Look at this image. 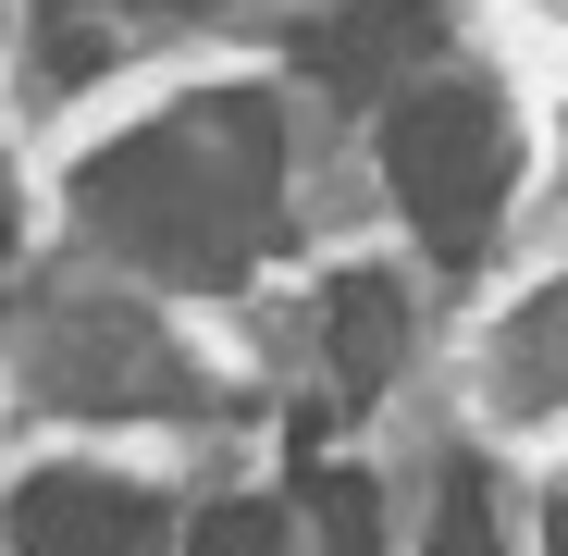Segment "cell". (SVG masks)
Masks as SVG:
<instances>
[{"instance_id": "30bf717a", "label": "cell", "mask_w": 568, "mask_h": 556, "mask_svg": "<svg viewBox=\"0 0 568 556\" xmlns=\"http://www.w3.org/2000/svg\"><path fill=\"white\" fill-rule=\"evenodd\" d=\"M0 247H13V173H0Z\"/></svg>"}, {"instance_id": "5b68a950", "label": "cell", "mask_w": 568, "mask_h": 556, "mask_svg": "<svg viewBox=\"0 0 568 556\" xmlns=\"http://www.w3.org/2000/svg\"><path fill=\"white\" fill-rule=\"evenodd\" d=\"M322 334H334L346 396H384V384H396V358H408V297L384 285V272H346L334 310H322Z\"/></svg>"}, {"instance_id": "277c9868", "label": "cell", "mask_w": 568, "mask_h": 556, "mask_svg": "<svg viewBox=\"0 0 568 556\" xmlns=\"http://www.w3.org/2000/svg\"><path fill=\"white\" fill-rule=\"evenodd\" d=\"M433 50H445V26L420 0H334V13L297 26V74H322V87H396Z\"/></svg>"}, {"instance_id": "3957f363", "label": "cell", "mask_w": 568, "mask_h": 556, "mask_svg": "<svg viewBox=\"0 0 568 556\" xmlns=\"http://www.w3.org/2000/svg\"><path fill=\"white\" fill-rule=\"evenodd\" d=\"M149 495L112 471H38L13 495V556H149Z\"/></svg>"}, {"instance_id": "ba28073f", "label": "cell", "mask_w": 568, "mask_h": 556, "mask_svg": "<svg viewBox=\"0 0 568 556\" xmlns=\"http://www.w3.org/2000/svg\"><path fill=\"white\" fill-rule=\"evenodd\" d=\"M433 556H507V544H495V495L469 483V471L445 483V519H433Z\"/></svg>"}, {"instance_id": "9c48e42d", "label": "cell", "mask_w": 568, "mask_h": 556, "mask_svg": "<svg viewBox=\"0 0 568 556\" xmlns=\"http://www.w3.org/2000/svg\"><path fill=\"white\" fill-rule=\"evenodd\" d=\"M149 13H223V0H149Z\"/></svg>"}, {"instance_id": "7a4b0ae2", "label": "cell", "mask_w": 568, "mask_h": 556, "mask_svg": "<svg viewBox=\"0 0 568 556\" xmlns=\"http://www.w3.org/2000/svg\"><path fill=\"white\" fill-rule=\"evenodd\" d=\"M507 173H519V149H507L495 87L445 74V87H408L384 112V185H396V211L420 223L433 260H483V235L507 211Z\"/></svg>"}, {"instance_id": "8fae6325", "label": "cell", "mask_w": 568, "mask_h": 556, "mask_svg": "<svg viewBox=\"0 0 568 556\" xmlns=\"http://www.w3.org/2000/svg\"><path fill=\"white\" fill-rule=\"evenodd\" d=\"M544 544H556V556H568V507H556V532H544Z\"/></svg>"}, {"instance_id": "8992f818", "label": "cell", "mask_w": 568, "mask_h": 556, "mask_svg": "<svg viewBox=\"0 0 568 556\" xmlns=\"http://www.w3.org/2000/svg\"><path fill=\"white\" fill-rule=\"evenodd\" d=\"M297 495H310V532H322V556H371V544H384V495H371L358 471L310 457V471H297Z\"/></svg>"}, {"instance_id": "52a82bcc", "label": "cell", "mask_w": 568, "mask_h": 556, "mask_svg": "<svg viewBox=\"0 0 568 556\" xmlns=\"http://www.w3.org/2000/svg\"><path fill=\"white\" fill-rule=\"evenodd\" d=\"M185 556H297V532H284L272 507H211L199 532H185Z\"/></svg>"}, {"instance_id": "6da1fadb", "label": "cell", "mask_w": 568, "mask_h": 556, "mask_svg": "<svg viewBox=\"0 0 568 556\" xmlns=\"http://www.w3.org/2000/svg\"><path fill=\"white\" fill-rule=\"evenodd\" d=\"M272 161L284 124L260 87H223V100H185L173 124H136L87 161V223H100L136 272L161 285H235V272L272 247Z\"/></svg>"}]
</instances>
